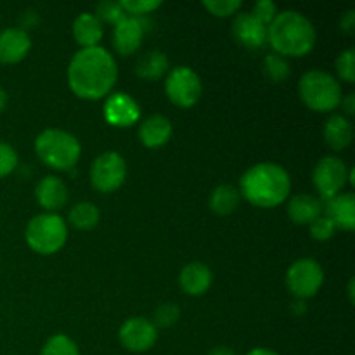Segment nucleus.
Wrapping results in <instances>:
<instances>
[{
  "instance_id": "nucleus-37",
  "label": "nucleus",
  "mask_w": 355,
  "mask_h": 355,
  "mask_svg": "<svg viewBox=\"0 0 355 355\" xmlns=\"http://www.w3.org/2000/svg\"><path fill=\"white\" fill-rule=\"evenodd\" d=\"M343 106V110H345V113L349 114V116H352L355 113V96L354 94H349V96L342 97V103H340Z\"/></svg>"
},
{
  "instance_id": "nucleus-35",
  "label": "nucleus",
  "mask_w": 355,
  "mask_h": 355,
  "mask_svg": "<svg viewBox=\"0 0 355 355\" xmlns=\"http://www.w3.org/2000/svg\"><path fill=\"white\" fill-rule=\"evenodd\" d=\"M252 14L260 21V23L269 26V24L272 23L274 17L277 16V6L274 2H270V0H259V2L253 3Z\"/></svg>"
},
{
  "instance_id": "nucleus-41",
  "label": "nucleus",
  "mask_w": 355,
  "mask_h": 355,
  "mask_svg": "<svg viewBox=\"0 0 355 355\" xmlns=\"http://www.w3.org/2000/svg\"><path fill=\"white\" fill-rule=\"evenodd\" d=\"M349 297H350V302H354V279H350L349 283Z\"/></svg>"
},
{
  "instance_id": "nucleus-38",
  "label": "nucleus",
  "mask_w": 355,
  "mask_h": 355,
  "mask_svg": "<svg viewBox=\"0 0 355 355\" xmlns=\"http://www.w3.org/2000/svg\"><path fill=\"white\" fill-rule=\"evenodd\" d=\"M208 355H238V354H236L232 349H229V347H215V349L210 350V354Z\"/></svg>"
},
{
  "instance_id": "nucleus-5",
  "label": "nucleus",
  "mask_w": 355,
  "mask_h": 355,
  "mask_svg": "<svg viewBox=\"0 0 355 355\" xmlns=\"http://www.w3.org/2000/svg\"><path fill=\"white\" fill-rule=\"evenodd\" d=\"M298 92L302 101L319 113L336 110L343 97L338 80L324 69H311L304 73L298 83Z\"/></svg>"
},
{
  "instance_id": "nucleus-4",
  "label": "nucleus",
  "mask_w": 355,
  "mask_h": 355,
  "mask_svg": "<svg viewBox=\"0 0 355 355\" xmlns=\"http://www.w3.org/2000/svg\"><path fill=\"white\" fill-rule=\"evenodd\" d=\"M35 151L38 158L51 168L64 172L78 163L82 146L78 139L61 128H47L35 141Z\"/></svg>"
},
{
  "instance_id": "nucleus-30",
  "label": "nucleus",
  "mask_w": 355,
  "mask_h": 355,
  "mask_svg": "<svg viewBox=\"0 0 355 355\" xmlns=\"http://www.w3.org/2000/svg\"><path fill=\"white\" fill-rule=\"evenodd\" d=\"M120 6L127 16L139 17L156 10L162 6V2L159 0H121Z\"/></svg>"
},
{
  "instance_id": "nucleus-8",
  "label": "nucleus",
  "mask_w": 355,
  "mask_h": 355,
  "mask_svg": "<svg viewBox=\"0 0 355 355\" xmlns=\"http://www.w3.org/2000/svg\"><path fill=\"white\" fill-rule=\"evenodd\" d=\"M324 283V270L314 259H298L286 272V286L297 300H305L321 290Z\"/></svg>"
},
{
  "instance_id": "nucleus-2",
  "label": "nucleus",
  "mask_w": 355,
  "mask_h": 355,
  "mask_svg": "<svg viewBox=\"0 0 355 355\" xmlns=\"http://www.w3.org/2000/svg\"><path fill=\"white\" fill-rule=\"evenodd\" d=\"M241 191L246 201L259 208H274L290 196L291 179L286 168L277 163H259L246 170L241 177Z\"/></svg>"
},
{
  "instance_id": "nucleus-9",
  "label": "nucleus",
  "mask_w": 355,
  "mask_h": 355,
  "mask_svg": "<svg viewBox=\"0 0 355 355\" xmlns=\"http://www.w3.org/2000/svg\"><path fill=\"white\" fill-rule=\"evenodd\" d=\"M165 92L170 103L179 107H191L200 101L203 85L201 78L189 66H177L165 80Z\"/></svg>"
},
{
  "instance_id": "nucleus-18",
  "label": "nucleus",
  "mask_w": 355,
  "mask_h": 355,
  "mask_svg": "<svg viewBox=\"0 0 355 355\" xmlns=\"http://www.w3.org/2000/svg\"><path fill=\"white\" fill-rule=\"evenodd\" d=\"M214 281V274H211L210 267L205 266L201 262L187 263L179 276V284L182 288L184 293L191 295V297H200V295L207 293Z\"/></svg>"
},
{
  "instance_id": "nucleus-10",
  "label": "nucleus",
  "mask_w": 355,
  "mask_h": 355,
  "mask_svg": "<svg viewBox=\"0 0 355 355\" xmlns=\"http://www.w3.org/2000/svg\"><path fill=\"white\" fill-rule=\"evenodd\" d=\"M312 182L318 193L328 201L342 193L345 184L349 182V168L338 156H324L314 166Z\"/></svg>"
},
{
  "instance_id": "nucleus-33",
  "label": "nucleus",
  "mask_w": 355,
  "mask_h": 355,
  "mask_svg": "<svg viewBox=\"0 0 355 355\" xmlns=\"http://www.w3.org/2000/svg\"><path fill=\"white\" fill-rule=\"evenodd\" d=\"M180 318V311L175 304H163L156 309L155 312V322L153 324L159 326V328H170L175 324Z\"/></svg>"
},
{
  "instance_id": "nucleus-28",
  "label": "nucleus",
  "mask_w": 355,
  "mask_h": 355,
  "mask_svg": "<svg viewBox=\"0 0 355 355\" xmlns=\"http://www.w3.org/2000/svg\"><path fill=\"white\" fill-rule=\"evenodd\" d=\"M96 16L99 17V21H106V23L116 24L123 19L127 14L121 9L120 2H111V0H104V2H99L96 7Z\"/></svg>"
},
{
  "instance_id": "nucleus-22",
  "label": "nucleus",
  "mask_w": 355,
  "mask_h": 355,
  "mask_svg": "<svg viewBox=\"0 0 355 355\" xmlns=\"http://www.w3.org/2000/svg\"><path fill=\"white\" fill-rule=\"evenodd\" d=\"M322 215V203L311 194H297L288 203V217L298 225H311Z\"/></svg>"
},
{
  "instance_id": "nucleus-26",
  "label": "nucleus",
  "mask_w": 355,
  "mask_h": 355,
  "mask_svg": "<svg viewBox=\"0 0 355 355\" xmlns=\"http://www.w3.org/2000/svg\"><path fill=\"white\" fill-rule=\"evenodd\" d=\"M263 71L270 82L279 83L290 76V62L286 61V58L272 52L263 59Z\"/></svg>"
},
{
  "instance_id": "nucleus-29",
  "label": "nucleus",
  "mask_w": 355,
  "mask_h": 355,
  "mask_svg": "<svg viewBox=\"0 0 355 355\" xmlns=\"http://www.w3.org/2000/svg\"><path fill=\"white\" fill-rule=\"evenodd\" d=\"M241 0H205L203 7L217 17H229L241 9Z\"/></svg>"
},
{
  "instance_id": "nucleus-12",
  "label": "nucleus",
  "mask_w": 355,
  "mask_h": 355,
  "mask_svg": "<svg viewBox=\"0 0 355 355\" xmlns=\"http://www.w3.org/2000/svg\"><path fill=\"white\" fill-rule=\"evenodd\" d=\"M104 118L113 127H130L141 118V107L132 96L116 92L104 103Z\"/></svg>"
},
{
  "instance_id": "nucleus-40",
  "label": "nucleus",
  "mask_w": 355,
  "mask_h": 355,
  "mask_svg": "<svg viewBox=\"0 0 355 355\" xmlns=\"http://www.w3.org/2000/svg\"><path fill=\"white\" fill-rule=\"evenodd\" d=\"M6 106H7V92L0 87V113L6 110Z\"/></svg>"
},
{
  "instance_id": "nucleus-21",
  "label": "nucleus",
  "mask_w": 355,
  "mask_h": 355,
  "mask_svg": "<svg viewBox=\"0 0 355 355\" xmlns=\"http://www.w3.org/2000/svg\"><path fill=\"white\" fill-rule=\"evenodd\" d=\"M73 37L83 49L97 47L104 37V28L99 17L92 12H82L73 21Z\"/></svg>"
},
{
  "instance_id": "nucleus-15",
  "label": "nucleus",
  "mask_w": 355,
  "mask_h": 355,
  "mask_svg": "<svg viewBox=\"0 0 355 355\" xmlns=\"http://www.w3.org/2000/svg\"><path fill=\"white\" fill-rule=\"evenodd\" d=\"M31 49V38L23 28H7L0 33V62L16 64L23 61Z\"/></svg>"
},
{
  "instance_id": "nucleus-16",
  "label": "nucleus",
  "mask_w": 355,
  "mask_h": 355,
  "mask_svg": "<svg viewBox=\"0 0 355 355\" xmlns=\"http://www.w3.org/2000/svg\"><path fill=\"white\" fill-rule=\"evenodd\" d=\"M35 198L44 210L54 214V211L61 210L68 201V187H66L64 180L59 177L47 175L35 187Z\"/></svg>"
},
{
  "instance_id": "nucleus-3",
  "label": "nucleus",
  "mask_w": 355,
  "mask_h": 355,
  "mask_svg": "<svg viewBox=\"0 0 355 355\" xmlns=\"http://www.w3.org/2000/svg\"><path fill=\"white\" fill-rule=\"evenodd\" d=\"M315 33L314 24L307 16L298 10L277 12L272 23L267 26V44L279 55L302 58L314 49Z\"/></svg>"
},
{
  "instance_id": "nucleus-1",
  "label": "nucleus",
  "mask_w": 355,
  "mask_h": 355,
  "mask_svg": "<svg viewBox=\"0 0 355 355\" xmlns=\"http://www.w3.org/2000/svg\"><path fill=\"white\" fill-rule=\"evenodd\" d=\"M116 80V61L101 45L78 51L68 66L69 89L82 99H103L111 92Z\"/></svg>"
},
{
  "instance_id": "nucleus-34",
  "label": "nucleus",
  "mask_w": 355,
  "mask_h": 355,
  "mask_svg": "<svg viewBox=\"0 0 355 355\" xmlns=\"http://www.w3.org/2000/svg\"><path fill=\"white\" fill-rule=\"evenodd\" d=\"M17 166V153L7 142H0V179L12 173Z\"/></svg>"
},
{
  "instance_id": "nucleus-17",
  "label": "nucleus",
  "mask_w": 355,
  "mask_h": 355,
  "mask_svg": "<svg viewBox=\"0 0 355 355\" xmlns=\"http://www.w3.org/2000/svg\"><path fill=\"white\" fill-rule=\"evenodd\" d=\"M326 217L336 225V229L354 231L355 229V196L354 193H340L322 205Z\"/></svg>"
},
{
  "instance_id": "nucleus-36",
  "label": "nucleus",
  "mask_w": 355,
  "mask_h": 355,
  "mask_svg": "<svg viewBox=\"0 0 355 355\" xmlns=\"http://www.w3.org/2000/svg\"><path fill=\"white\" fill-rule=\"evenodd\" d=\"M340 28H342V31H345V33L352 35L355 31V10L350 9L349 12H345L342 16V19H340Z\"/></svg>"
},
{
  "instance_id": "nucleus-20",
  "label": "nucleus",
  "mask_w": 355,
  "mask_h": 355,
  "mask_svg": "<svg viewBox=\"0 0 355 355\" xmlns=\"http://www.w3.org/2000/svg\"><path fill=\"white\" fill-rule=\"evenodd\" d=\"M322 135H324V142L329 148L335 149V151H342V149L349 148V146L352 144V121L347 116H343V114H331V116L324 121Z\"/></svg>"
},
{
  "instance_id": "nucleus-6",
  "label": "nucleus",
  "mask_w": 355,
  "mask_h": 355,
  "mask_svg": "<svg viewBox=\"0 0 355 355\" xmlns=\"http://www.w3.org/2000/svg\"><path fill=\"white\" fill-rule=\"evenodd\" d=\"M26 243L33 252L40 255H54L68 239V225L64 218L58 214L35 215L26 225Z\"/></svg>"
},
{
  "instance_id": "nucleus-32",
  "label": "nucleus",
  "mask_w": 355,
  "mask_h": 355,
  "mask_svg": "<svg viewBox=\"0 0 355 355\" xmlns=\"http://www.w3.org/2000/svg\"><path fill=\"white\" fill-rule=\"evenodd\" d=\"M309 227H311V236L315 241H328V239H331L333 236H335V232L338 231L336 225L333 224L326 215H321L319 218H315Z\"/></svg>"
},
{
  "instance_id": "nucleus-24",
  "label": "nucleus",
  "mask_w": 355,
  "mask_h": 355,
  "mask_svg": "<svg viewBox=\"0 0 355 355\" xmlns=\"http://www.w3.org/2000/svg\"><path fill=\"white\" fill-rule=\"evenodd\" d=\"M241 201V194L234 186L222 184L217 186L210 194V208L217 215H229L236 211Z\"/></svg>"
},
{
  "instance_id": "nucleus-7",
  "label": "nucleus",
  "mask_w": 355,
  "mask_h": 355,
  "mask_svg": "<svg viewBox=\"0 0 355 355\" xmlns=\"http://www.w3.org/2000/svg\"><path fill=\"white\" fill-rule=\"evenodd\" d=\"M127 179V163L116 151H106L94 159L90 166V184L99 193H113L120 189Z\"/></svg>"
},
{
  "instance_id": "nucleus-23",
  "label": "nucleus",
  "mask_w": 355,
  "mask_h": 355,
  "mask_svg": "<svg viewBox=\"0 0 355 355\" xmlns=\"http://www.w3.org/2000/svg\"><path fill=\"white\" fill-rule=\"evenodd\" d=\"M168 71V58L159 51L142 54L135 62V73L144 80H159Z\"/></svg>"
},
{
  "instance_id": "nucleus-13",
  "label": "nucleus",
  "mask_w": 355,
  "mask_h": 355,
  "mask_svg": "<svg viewBox=\"0 0 355 355\" xmlns=\"http://www.w3.org/2000/svg\"><path fill=\"white\" fill-rule=\"evenodd\" d=\"M146 33V24L141 17L125 16L114 24L113 45L120 55H130L139 51Z\"/></svg>"
},
{
  "instance_id": "nucleus-25",
  "label": "nucleus",
  "mask_w": 355,
  "mask_h": 355,
  "mask_svg": "<svg viewBox=\"0 0 355 355\" xmlns=\"http://www.w3.org/2000/svg\"><path fill=\"white\" fill-rule=\"evenodd\" d=\"M99 208L89 201H82L76 203L75 207L69 210V224L75 229H82V231H89L99 224Z\"/></svg>"
},
{
  "instance_id": "nucleus-31",
  "label": "nucleus",
  "mask_w": 355,
  "mask_h": 355,
  "mask_svg": "<svg viewBox=\"0 0 355 355\" xmlns=\"http://www.w3.org/2000/svg\"><path fill=\"white\" fill-rule=\"evenodd\" d=\"M336 71L338 76L345 82H355V51L354 49H347L336 59Z\"/></svg>"
},
{
  "instance_id": "nucleus-27",
  "label": "nucleus",
  "mask_w": 355,
  "mask_h": 355,
  "mask_svg": "<svg viewBox=\"0 0 355 355\" xmlns=\"http://www.w3.org/2000/svg\"><path fill=\"white\" fill-rule=\"evenodd\" d=\"M40 355H80L78 347L73 342L69 336L66 335H54L45 342V345L42 347Z\"/></svg>"
},
{
  "instance_id": "nucleus-11",
  "label": "nucleus",
  "mask_w": 355,
  "mask_h": 355,
  "mask_svg": "<svg viewBox=\"0 0 355 355\" xmlns=\"http://www.w3.org/2000/svg\"><path fill=\"white\" fill-rule=\"evenodd\" d=\"M118 338L128 352H148L158 340V328L144 318H132L121 324Z\"/></svg>"
},
{
  "instance_id": "nucleus-39",
  "label": "nucleus",
  "mask_w": 355,
  "mask_h": 355,
  "mask_svg": "<svg viewBox=\"0 0 355 355\" xmlns=\"http://www.w3.org/2000/svg\"><path fill=\"white\" fill-rule=\"evenodd\" d=\"M246 355H279V354H276L274 350H270V349H262V347H259V349L250 350Z\"/></svg>"
},
{
  "instance_id": "nucleus-14",
  "label": "nucleus",
  "mask_w": 355,
  "mask_h": 355,
  "mask_svg": "<svg viewBox=\"0 0 355 355\" xmlns=\"http://www.w3.org/2000/svg\"><path fill=\"white\" fill-rule=\"evenodd\" d=\"M232 35L248 49H262L267 44V26L252 12H239L232 21Z\"/></svg>"
},
{
  "instance_id": "nucleus-19",
  "label": "nucleus",
  "mask_w": 355,
  "mask_h": 355,
  "mask_svg": "<svg viewBox=\"0 0 355 355\" xmlns=\"http://www.w3.org/2000/svg\"><path fill=\"white\" fill-rule=\"evenodd\" d=\"M172 121L163 114H153L146 118L139 127V139L149 149H156L165 146L172 137Z\"/></svg>"
}]
</instances>
